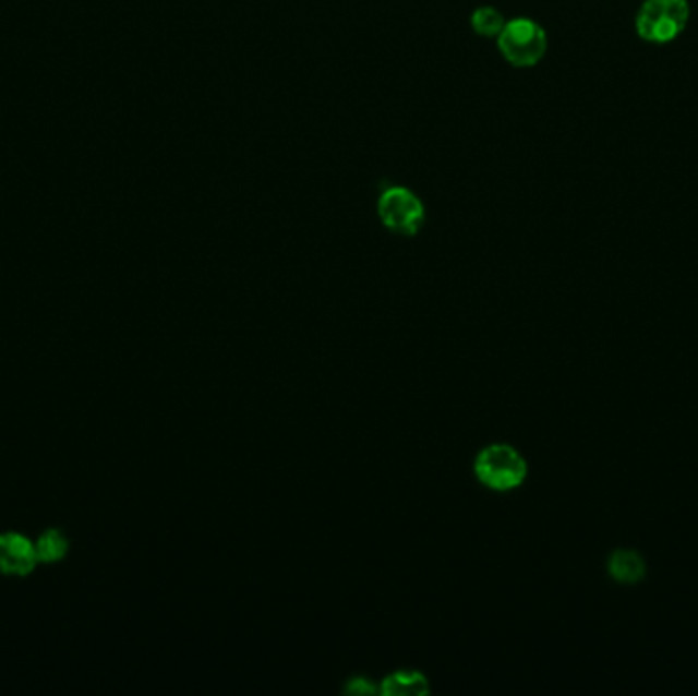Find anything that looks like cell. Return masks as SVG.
I'll list each match as a JSON object with an SVG mask.
<instances>
[{
	"mask_svg": "<svg viewBox=\"0 0 698 696\" xmlns=\"http://www.w3.org/2000/svg\"><path fill=\"white\" fill-rule=\"evenodd\" d=\"M378 219L382 225L402 238H414L425 225V205L414 194L413 190L405 187H388L382 190L378 199Z\"/></svg>",
	"mask_w": 698,
	"mask_h": 696,
	"instance_id": "obj_4",
	"label": "cell"
},
{
	"mask_svg": "<svg viewBox=\"0 0 698 696\" xmlns=\"http://www.w3.org/2000/svg\"><path fill=\"white\" fill-rule=\"evenodd\" d=\"M472 468L478 482L492 492L517 491L529 475L527 459L508 443H491L482 447Z\"/></svg>",
	"mask_w": 698,
	"mask_h": 696,
	"instance_id": "obj_1",
	"label": "cell"
},
{
	"mask_svg": "<svg viewBox=\"0 0 698 696\" xmlns=\"http://www.w3.org/2000/svg\"><path fill=\"white\" fill-rule=\"evenodd\" d=\"M470 25H472V32L480 35V37H489V39H496L501 32L505 29L507 21L501 11H496L494 7H478L477 11L470 16Z\"/></svg>",
	"mask_w": 698,
	"mask_h": 696,
	"instance_id": "obj_9",
	"label": "cell"
},
{
	"mask_svg": "<svg viewBox=\"0 0 698 696\" xmlns=\"http://www.w3.org/2000/svg\"><path fill=\"white\" fill-rule=\"evenodd\" d=\"M431 691L428 676L419 670H397L388 674L381 684L382 695L423 696Z\"/></svg>",
	"mask_w": 698,
	"mask_h": 696,
	"instance_id": "obj_7",
	"label": "cell"
},
{
	"mask_svg": "<svg viewBox=\"0 0 698 696\" xmlns=\"http://www.w3.org/2000/svg\"><path fill=\"white\" fill-rule=\"evenodd\" d=\"M609 574L615 583L619 585H639L646 574H648V564L643 560V555L635 550H615L609 557Z\"/></svg>",
	"mask_w": 698,
	"mask_h": 696,
	"instance_id": "obj_6",
	"label": "cell"
},
{
	"mask_svg": "<svg viewBox=\"0 0 698 696\" xmlns=\"http://www.w3.org/2000/svg\"><path fill=\"white\" fill-rule=\"evenodd\" d=\"M501 56L513 68H533L547 51V33L533 19H513L496 37Z\"/></svg>",
	"mask_w": 698,
	"mask_h": 696,
	"instance_id": "obj_3",
	"label": "cell"
},
{
	"mask_svg": "<svg viewBox=\"0 0 698 696\" xmlns=\"http://www.w3.org/2000/svg\"><path fill=\"white\" fill-rule=\"evenodd\" d=\"M688 19V0H646L635 19V29L643 41L660 46L681 37Z\"/></svg>",
	"mask_w": 698,
	"mask_h": 696,
	"instance_id": "obj_2",
	"label": "cell"
},
{
	"mask_svg": "<svg viewBox=\"0 0 698 696\" xmlns=\"http://www.w3.org/2000/svg\"><path fill=\"white\" fill-rule=\"evenodd\" d=\"M35 552L39 564H58L70 552V539L62 529H46L35 539Z\"/></svg>",
	"mask_w": 698,
	"mask_h": 696,
	"instance_id": "obj_8",
	"label": "cell"
},
{
	"mask_svg": "<svg viewBox=\"0 0 698 696\" xmlns=\"http://www.w3.org/2000/svg\"><path fill=\"white\" fill-rule=\"evenodd\" d=\"M376 691L378 688L372 684L370 679H364V676L349 679L348 684H346V693H351V695H372Z\"/></svg>",
	"mask_w": 698,
	"mask_h": 696,
	"instance_id": "obj_10",
	"label": "cell"
},
{
	"mask_svg": "<svg viewBox=\"0 0 698 696\" xmlns=\"http://www.w3.org/2000/svg\"><path fill=\"white\" fill-rule=\"evenodd\" d=\"M37 564L35 541L16 531L0 533V574L25 578L35 572Z\"/></svg>",
	"mask_w": 698,
	"mask_h": 696,
	"instance_id": "obj_5",
	"label": "cell"
}]
</instances>
